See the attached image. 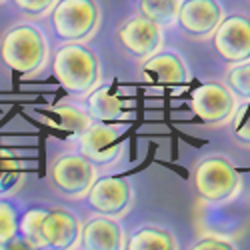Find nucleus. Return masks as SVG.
I'll use <instances>...</instances> for the list:
<instances>
[{
    "instance_id": "2",
    "label": "nucleus",
    "mask_w": 250,
    "mask_h": 250,
    "mask_svg": "<svg viewBox=\"0 0 250 250\" xmlns=\"http://www.w3.org/2000/svg\"><path fill=\"white\" fill-rule=\"evenodd\" d=\"M0 60L18 74H36L48 60L44 34L32 24H16L0 40Z\"/></svg>"
},
{
    "instance_id": "8",
    "label": "nucleus",
    "mask_w": 250,
    "mask_h": 250,
    "mask_svg": "<svg viewBox=\"0 0 250 250\" xmlns=\"http://www.w3.org/2000/svg\"><path fill=\"white\" fill-rule=\"evenodd\" d=\"M214 50L228 64L250 62V18L244 14H232L222 18L212 32Z\"/></svg>"
},
{
    "instance_id": "24",
    "label": "nucleus",
    "mask_w": 250,
    "mask_h": 250,
    "mask_svg": "<svg viewBox=\"0 0 250 250\" xmlns=\"http://www.w3.org/2000/svg\"><path fill=\"white\" fill-rule=\"evenodd\" d=\"M16 8L30 16H44L48 14L58 0H12Z\"/></svg>"
},
{
    "instance_id": "23",
    "label": "nucleus",
    "mask_w": 250,
    "mask_h": 250,
    "mask_svg": "<svg viewBox=\"0 0 250 250\" xmlns=\"http://www.w3.org/2000/svg\"><path fill=\"white\" fill-rule=\"evenodd\" d=\"M192 248H198V250H230V248H236V244L232 242V238L228 234H204L200 236Z\"/></svg>"
},
{
    "instance_id": "11",
    "label": "nucleus",
    "mask_w": 250,
    "mask_h": 250,
    "mask_svg": "<svg viewBox=\"0 0 250 250\" xmlns=\"http://www.w3.org/2000/svg\"><path fill=\"white\" fill-rule=\"evenodd\" d=\"M80 154L96 166H108L120 158L122 140L120 132L106 124H90L78 136Z\"/></svg>"
},
{
    "instance_id": "10",
    "label": "nucleus",
    "mask_w": 250,
    "mask_h": 250,
    "mask_svg": "<svg viewBox=\"0 0 250 250\" xmlns=\"http://www.w3.org/2000/svg\"><path fill=\"white\" fill-rule=\"evenodd\" d=\"M88 204L98 214L118 218L130 208L132 204V188L126 180L106 176L96 178L88 190Z\"/></svg>"
},
{
    "instance_id": "13",
    "label": "nucleus",
    "mask_w": 250,
    "mask_h": 250,
    "mask_svg": "<svg viewBox=\"0 0 250 250\" xmlns=\"http://www.w3.org/2000/svg\"><path fill=\"white\" fill-rule=\"evenodd\" d=\"M80 246L86 250H120L126 248L120 224L110 216L90 218L80 230Z\"/></svg>"
},
{
    "instance_id": "22",
    "label": "nucleus",
    "mask_w": 250,
    "mask_h": 250,
    "mask_svg": "<svg viewBox=\"0 0 250 250\" xmlns=\"http://www.w3.org/2000/svg\"><path fill=\"white\" fill-rule=\"evenodd\" d=\"M232 124H234V136L238 144L250 148V106H242V108L238 106L232 118Z\"/></svg>"
},
{
    "instance_id": "4",
    "label": "nucleus",
    "mask_w": 250,
    "mask_h": 250,
    "mask_svg": "<svg viewBox=\"0 0 250 250\" xmlns=\"http://www.w3.org/2000/svg\"><path fill=\"white\" fill-rule=\"evenodd\" d=\"M240 174L230 160L206 156L194 168V190L208 204H222L240 192Z\"/></svg>"
},
{
    "instance_id": "25",
    "label": "nucleus",
    "mask_w": 250,
    "mask_h": 250,
    "mask_svg": "<svg viewBox=\"0 0 250 250\" xmlns=\"http://www.w3.org/2000/svg\"><path fill=\"white\" fill-rule=\"evenodd\" d=\"M0 2H2V0H0Z\"/></svg>"
},
{
    "instance_id": "7",
    "label": "nucleus",
    "mask_w": 250,
    "mask_h": 250,
    "mask_svg": "<svg viewBox=\"0 0 250 250\" xmlns=\"http://www.w3.org/2000/svg\"><path fill=\"white\" fill-rule=\"evenodd\" d=\"M50 180L60 194L68 198L86 196L96 180V164L82 154H60L50 166Z\"/></svg>"
},
{
    "instance_id": "15",
    "label": "nucleus",
    "mask_w": 250,
    "mask_h": 250,
    "mask_svg": "<svg viewBox=\"0 0 250 250\" xmlns=\"http://www.w3.org/2000/svg\"><path fill=\"white\" fill-rule=\"evenodd\" d=\"M130 102L108 88H94L88 96V116L98 122H118L130 116Z\"/></svg>"
},
{
    "instance_id": "14",
    "label": "nucleus",
    "mask_w": 250,
    "mask_h": 250,
    "mask_svg": "<svg viewBox=\"0 0 250 250\" xmlns=\"http://www.w3.org/2000/svg\"><path fill=\"white\" fill-rule=\"evenodd\" d=\"M142 74L146 80H156L160 84H184L188 82V68L182 62V58L178 54L172 52H162V54H152L150 58H146L142 66Z\"/></svg>"
},
{
    "instance_id": "21",
    "label": "nucleus",
    "mask_w": 250,
    "mask_h": 250,
    "mask_svg": "<svg viewBox=\"0 0 250 250\" xmlns=\"http://www.w3.org/2000/svg\"><path fill=\"white\" fill-rule=\"evenodd\" d=\"M18 232V216L16 210L8 204L0 200V246L10 242Z\"/></svg>"
},
{
    "instance_id": "6",
    "label": "nucleus",
    "mask_w": 250,
    "mask_h": 250,
    "mask_svg": "<svg viewBox=\"0 0 250 250\" xmlns=\"http://www.w3.org/2000/svg\"><path fill=\"white\" fill-rule=\"evenodd\" d=\"M238 106L240 104L236 94L220 82H206V84L198 86L190 96V108L194 116L202 124L212 128L230 124Z\"/></svg>"
},
{
    "instance_id": "17",
    "label": "nucleus",
    "mask_w": 250,
    "mask_h": 250,
    "mask_svg": "<svg viewBox=\"0 0 250 250\" xmlns=\"http://www.w3.org/2000/svg\"><path fill=\"white\" fill-rule=\"evenodd\" d=\"M126 248L128 250H174L178 248V244L168 230L148 226L134 232L126 242Z\"/></svg>"
},
{
    "instance_id": "19",
    "label": "nucleus",
    "mask_w": 250,
    "mask_h": 250,
    "mask_svg": "<svg viewBox=\"0 0 250 250\" xmlns=\"http://www.w3.org/2000/svg\"><path fill=\"white\" fill-rule=\"evenodd\" d=\"M180 2L182 0H140V12L164 28L176 22Z\"/></svg>"
},
{
    "instance_id": "16",
    "label": "nucleus",
    "mask_w": 250,
    "mask_h": 250,
    "mask_svg": "<svg viewBox=\"0 0 250 250\" xmlns=\"http://www.w3.org/2000/svg\"><path fill=\"white\" fill-rule=\"evenodd\" d=\"M48 122L54 128H60V130H66L74 136H80L92 124V118L88 116V112L80 110L78 106H74V104L60 102L48 112Z\"/></svg>"
},
{
    "instance_id": "9",
    "label": "nucleus",
    "mask_w": 250,
    "mask_h": 250,
    "mask_svg": "<svg viewBox=\"0 0 250 250\" xmlns=\"http://www.w3.org/2000/svg\"><path fill=\"white\" fill-rule=\"evenodd\" d=\"M118 40L124 46V50H128L132 56L140 60H146L160 50L164 32L160 24L152 22L150 18L140 14V16L126 20L118 28Z\"/></svg>"
},
{
    "instance_id": "5",
    "label": "nucleus",
    "mask_w": 250,
    "mask_h": 250,
    "mask_svg": "<svg viewBox=\"0 0 250 250\" xmlns=\"http://www.w3.org/2000/svg\"><path fill=\"white\" fill-rule=\"evenodd\" d=\"M50 12L54 34L64 42H84L100 24V10L94 0H58Z\"/></svg>"
},
{
    "instance_id": "1",
    "label": "nucleus",
    "mask_w": 250,
    "mask_h": 250,
    "mask_svg": "<svg viewBox=\"0 0 250 250\" xmlns=\"http://www.w3.org/2000/svg\"><path fill=\"white\" fill-rule=\"evenodd\" d=\"M18 230L32 248H76L80 246L82 226L66 210L32 208L18 222Z\"/></svg>"
},
{
    "instance_id": "18",
    "label": "nucleus",
    "mask_w": 250,
    "mask_h": 250,
    "mask_svg": "<svg viewBox=\"0 0 250 250\" xmlns=\"http://www.w3.org/2000/svg\"><path fill=\"white\" fill-rule=\"evenodd\" d=\"M22 180H24V166L20 162V158L8 148H0V194L18 190Z\"/></svg>"
},
{
    "instance_id": "12",
    "label": "nucleus",
    "mask_w": 250,
    "mask_h": 250,
    "mask_svg": "<svg viewBox=\"0 0 250 250\" xmlns=\"http://www.w3.org/2000/svg\"><path fill=\"white\" fill-rule=\"evenodd\" d=\"M224 10L216 0H182L178 8V24L192 36H208L220 24Z\"/></svg>"
},
{
    "instance_id": "3",
    "label": "nucleus",
    "mask_w": 250,
    "mask_h": 250,
    "mask_svg": "<svg viewBox=\"0 0 250 250\" xmlns=\"http://www.w3.org/2000/svg\"><path fill=\"white\" fill-rule=\"evenodd\" d=\"M52 72L58 84L76 96L92 92L100 82V64L96 54L78 42H68L56 50Z\"/></svg>"
},
{
    "instance_id": "20",
    "label": "nucleus",
    "mask_w": 250,
    "mask_h": 250,
    "mask_svg": "<svg viewBox=\"0 0 250 250\" xmlns=\"http://www.w3.org/2000/svg\"><path fill=\"white\" fill-rule=\"evenodd\" d=\"M226 82H228V88L234 94L242 98H250V62L234 64L226 72Z\"/></svg>"
}]
</instances>
